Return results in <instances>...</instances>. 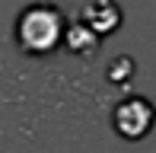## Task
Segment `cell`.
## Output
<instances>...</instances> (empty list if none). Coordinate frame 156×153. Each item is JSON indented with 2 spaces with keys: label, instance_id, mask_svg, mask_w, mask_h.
Masks as SVG:
<instances>
[{
  "label": "cell",
  "instance_id": "7a4b0ae2",
  "mask_svg": "<svg viewBox=\"0 0 156 153\" xmlns=\"http://www.w3.org/2000/svg\"><path fill=\"white\" fill-rule=\"evenodd\" d=\"M112 124L115 131L124 137V141H140L147 137V131L156 124V109L150 99L144 96H127L115 105V115H112Z\"/></svg>",
  "mask_w": 156,
  "mask_h": 153
},
{
  "label": "cell",
  "instance_id": "3957f363",
  "mask_svg": "<svg viewBox=\"0 0 156 153\" xmlns=\"http://www.w3.org/2000/svg\"><path fill=\"white\" fill-rule=\"evenodd\" d=\"M83 23H89L99 35H112L121 26V6L115 0H93L83 10Z\"/></svg>",
  "mask_w": 156,
  "mask_h": 153
},
{
  "label": "cell",
  "instance_id": "277c9868",
  "mask_svg": "<svg viewBox=\"0 0 156 153\" xmlns=\"http://www.w3.org/2000/svg\"><path fill=\"white\" fill-rule=\"evenodd\" d=\"M99 41L102 35L93 29L89 23H76V26H67V35H64V48H67L70 54H76V58H89V54H96Z\"/></svg>",
  "mask_w": 156,
  "mask_h": 153
},
{
  "label": "cell",
  "instance_id": "6da1fadb",
  "mask_svg": "<svg viewBox=\"0 0 156 153\" xmlns=\"http://www.w3.org/2000/svg\"><path fill=\"white\" fill-rule=\"evenodd\" d=\"M67 23L54 3H29L16 16V45L29 58H48L64 45Z\"/></svg>",
  "mask_w": 156,
  "mask_h": 153
}]
</instances>
